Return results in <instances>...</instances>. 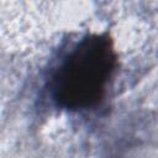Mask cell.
<instances>
[{
  "label": "cell",
  "mask_w": 158,
  "mask_h": 158,
  "mask_svg": "<svg viewBox=\"0 0 158 158\" xmlns=\"http://www.w3.org/2000/svg\"><path fill=\"white\" fill-rule=\"evenodd\" d=\"M117 67V54L107 35H89L62 59L51 79L53 101L62 109L95 107L105 96Z\"/></svg>",
  "instance_id": "6da1fadb"
}]
</instances>
